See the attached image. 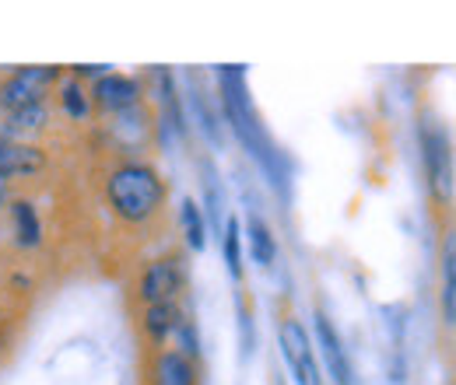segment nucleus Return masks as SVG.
I'll use <instances>...</instances> for the list:
<instances>
[{"label": "nucleus", "mask_w": 456, "mask_h": 385, "mask_svg": "<svg viewBox=\"0 0 456 385\" xmlns=\"http://www.w3.org/2000/svg\"><path fill=\"white\" fill-rule=\"evenodd\" d=\"M218 92H222V109L232 126V133L239 137V144L260 162V168L274 179V182H285V172H281V155L274 148V140L267 137L256 106L249 99V88H246V70L242 67H222L218 70Z\"/></svg>", "instance_id": "nucleus-1"}, {"label": "nucleus", "mask_w": 456, "mask_h": 385, "mask_svg": "<svg viewBox=\"0 0 456 385\" xmlns=\"http://www.w3.org/2000/svg\"><path fill=\"white\" fill-rule=\"evenodd\" d=\"M169 186L148 162H119L106 175V204L123 224H148L166 211Z\"/></svg>", "instance_id": "nucleus-2"}, {"label": "nucleus", "mask_w": 456, "mask_h": 385, "mask_svg": "<svg viewBox=\"0 0 456 385\" xmlns=\"http://www.w3.org/2000/svg\"><path fill=\"white\" fill-rule=\"evenodd\" d=\"M421 162H425V182H428L432 204L439 211H450L456 186L453 140H450V130L432 116L421 123Z\"/></svg>", "instance_id": "nucleus-3"}, {"label": "nucleus", "mask_w": 456, "mask_h": 385, "mask_svg": "<svg viewBox=\"0 0 456 385\" xmlns=\"http://www.w3.org/2000/svg\"><path fill=\"white\" fill-rule=\"evenodd\" d=\"M60 81V67H18L0 77V109L18 112L28 106H46V95Z\"/></svg>", "instance_id": "nucleus-4"}, {"label": "nucleus", "mask_w": 456, "mask_h": 385, "mask_svg": "<svg viewBox=\"0 0 456 385\" xmlns=\"http://www.w3.org/2000/svg\"><path fill=\"white\" fill-rule=\"evenodd\" d=\"M186 287V270H183V260L179 256H159L151 260L141 277H137V301L141 309L148 305H169V301H179Z\"/></svg>", "instance_id": "nucleus-5"}, {"label": "nucleus", "mask_w": 456, "mask_h": 385, "mask_svg": "<svg viewBox=\"0 0 456 385\" xmlns=\"http://www.w3.org/2000/svg\"><path fill=\"white\" fill-rule=\"evenodd\" d=\"M278 336H281V350H285L288 368L295 372V382L323 385V375H320V365H316V354H313V343H309L305 326H302L295 316H285Z\"/></svg>", "instance_id": "nucleus-6"}, {"label": "nucleus", "mask_w": 456, "mask_h": 385, "mask_svg": "<svg viewBox=\"0 0 456 385\" xmlns=\"http://www.w3.org/2000/svg\"><path fill=\"white\" fill-rule=\"evenodd\" d=\"M439 312L443 323L456 330V221L443 228L439 242Z\"/></svg>", "instance_id": "nucleus-7"}, {"label": "nucleus", "mask_w": 456, "mask_h": 385, "mask_svg": "<svg viewBox=\"0 0 456 385\" xmlns=\"http://www.w3.org/2000/svg\"><path fill=\"white\" fill-rule=\"evenodd\" d=\"M197 382H200L197 361L186 357L183 350H175V347H159V350L151 354L148 385H197Z\"/></svg>", "instance_id": "nucleus-8"}, {"label": "nucleus", "mask_w": 456, "mask_h": 385, "mask_svg": "<svg viewBox=\"0 0 456 385\" xmlns=\"http://www.w3.org/2000/svg\"><path fill=\"white\" fill-rule=\"evenodd\" d=\"M92 102L102 112H130L141 106V84L126 74H102L95 84H92Z\"/></svg>", "instance_id": "nucleus-9"}, {"label": "nucleus", "mask_w": 456, "mask_h": 385, "mask_svg": "<svg viewBox=\"0 0 456 385\" xmlns=\"http://www.w3.org/2000/svg\"><path fill=\"white\" fill-rule=\"evenodd\" d=\"M313 319H316V340H320V347H323V361H327L330 379L338 385H358L354 382V368H351V361H347V350H344L334 323H330L323 312H316Z\"/></svg>", "instance_id": "nucleus-10"}, {"label": "nucleus", "mask_w": 456, "mask_h": 385, "mask_svg": "<svg viewBox=\"0 0 456 385\" xmlns=\"http://www.w3.org/2000/svg\"><path fill=\"white\" fill-rule=\"evenodd\" d=\"M43 168H46L43 148L0 137V179H25V175H39Z\"/></svg>", "instance_id": "nucleus-11"}, {"label": "nucleus", "mask_w": 456, "mask_h": 385, "mask_svg": "<svg viewBox=\"0 0 456 385\" xmlns=\"http://www.w3.org/2000/svg\"><path fill=\"white\" fill-rule=\"evenodd\" d=\"M183 319H186V316H183L179 301L148 305V309H141V333H144V340H148L151 347H166V340L175 333V326H179Z\"/></svg>", "instance_id": "nucleus-12"}, {"label": "nucleus", "mask_w": 456, "mask_h": 385, "mask_svg": "<svg viewBox=\"0 0 456 385\" xmlns=\"http://www.w3.org/2000/svg\"><path fill=\"white\" fill-rule=\"evenodd\" d=\"M11 224H14V242L21 249H36L43 245V224H39V214L28 200H14L11 204Z\"/></svg>", "instance_id": "nucleus-13"}, {"label": "nucleus", "mask_w": 456, "mask_h": 385, "mask_svg": "<svg viewBox=\"0 0 456 385\" xmlns=\"http://www.w3.org/2000/svg\"><path fill=\"white\" fill-rule=\"evenodd\" d=\"M246 231H249V253H253V260H256L260 267H271L274 256H278V242H274L271 224L260 218V214H249Z\"/></svg>", "instance_id": "nucleus-14"}, {"label": "nucleus", "mask_w": 456, "mask_h": 385, "mask_svg": "<svg viewBox=\"0 0 456 385\" xmlns=\"http://www.w3.org/2000/svg\"><path fill=\"white\" fill-rule=\"evenodd\" d=\"M46 123H50V109H46V106H28V109L4 112V137H7V140H18L21 133L43 130Z\"/></svg>", "instance_id": "nucleus-15"}, {"label": "nucleus", "mask_w": 456, "mask_h": 385, "mask_svg": "<svg viewBox=\"0 0 456 385\" xmlns=\"http://www.w3.org/2000/svg\"><path fill=\"white\" fill-rule=\"evenodd\" d=\"M60 106L70 119H88V109H92V95L85 92V84L77 77H63L60 81Z\"/></svg>", "instance_id": "nucleus-16"}, {"label": "nucleus", "mask_w": 456, "mask_h": 385, "mask_svg": "<svg viewBox=\"0 0 456 385\" xmlns=\"http://www.w3.org/2000/svg\"><path fill=\"white\" fill-rule=\"evenodd\" d=\"M183 235H186V245L190 249H204V218H200V207L193 200H183Z\"/></svg>", "instance_id": "nucleus-17"}, {"label": "nucleus", "mask_w": 456, "mask_h": 385, "mask_svg": "<svg viewBox=\"0 0 456 385\" xmlns=\"http://www.w3.org/2000/svg\"><path fill=\"white\" fill-rule=\"evenodd\" d=\"M225 263H228V274L242 277V245H239V221L228 218L225 224Z\"/></svg>", "instance_id": "nucleus-18"}, {"label": "nucleus", "mask_w": 456, "mask_h": 385, "mask_svg": "<svg viewBox=\"0 0 456 385\" xmlns=\"http://www.w3.org/2000/svg\"><path fill=\"white\" fill-rule=\"evenodd\" d=\"M4 197H7V179H0V204H4Z\"/></svg>", "instance_id": "nucleus-19"}]
</instances>
